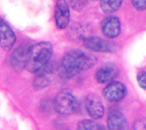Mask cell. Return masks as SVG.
<instances>
[{"mask_svg":"<svg viewBox=\"0 0 146 130\" xmlns=\"http://www.w3.org/2000/svg\"><path fill=\"white\" fill-rule=\"evenodd\" d=\"M108 130H129V123L126 117L120 110L111 109L107 115Z\"/></svg>","mask_w":146,"mask_h":130,"instance_id":"cell-12","label":"cell"},{"mask_svg":"<svg viewBox=\"0 0 146 130\" xmlns=\"http://www.w3.org/2000/svg\"><path fill=\"white\" fill-rule=\"evenodd\" d=\"M127 95V87L120 81H114L108 83L102 90V96L108 102L117 103L122 101Z\"/></svg>","mask_w":146,"mask_h":130,"instance_id":"cell-5","label":"cell"},{"mask_svg":"<svg viewBox=\"0 0 146 130\" xmlns=\"http://www.w3.org/2000/svg\"><path fill=\"white\" fill-rule=\"evenodd\" d=\"M55 70V64L53 61H50L46 66H44L38 72H36V75L33 80V86L36 89H43L49 86V84L52 81V77L54 75Z\"/></svg>","mask_w":146,"mask_h":130,"instance_id":"cell-8","label":"cell"},{"mask_svg":"<svg viewBox=\"0 0 146 130\" xmlns=\"http://www.w3.org/2000/svg\"><path fill=\"white\" fill-rule=\"evenodd\" d=\"M29 48V44L22 43L13 51L10 58V65L14 70L21 72L23 68H25Z\"/></svg>","mask_w":146,"mask_h":130,"instance_id":"cell-6","label":"cell"},{"mask_svg":"<svg viewBox=\"0 0 146 130\" xmlns=\"http://www.w3.org/2000/svg\"><path fill=\"white\" fill-rule=\"evenodd\" d=\"M53 107L58 115H70L78 109V101L69 90H62L56 95L53 101Z\"/></svg>","mask_w":146,"mask_h":130,"instance_id":"cell-3","label":"cell"},{"mask_svg":"<svg viewBox=\"0 0 146 130\" xmlns=\"http://www.w3.org/2000/svg\"><path fill=\"white\" fill-rule=\"evenodd\" d=\"M53 44L49 41H41L30 45L25 68L27 72L36 74L51 61Z\"/></svg>","mask_w":146,"mask_h":130,"instance_id":"cell-2","label":"cell"},{"mask_svg":"<svg viewBox=\"0 0 146 130\" xmlns=\"http://www.w3.org/2000/svg\"><path fill=\"white\" fill-rule=\"evenodd\" d=\"M119 75V68L114 63H105L96 72V80L100 84H108L114 81Z\"/></svg>","mask_w":146,"mask_h":130,"instance_id":"cell-7","label":"cell"},{"mask_svg":"<svg viewBox=\"0 0 146 130\" xmlns=\"http://www.w3.org/2000/svg\"><path fill=\"white\" fill-rule=\"evenodd\" d=\"M96 62V58L91 54L81 50H71L62 58L56 70L62 79H70L94 67Z\"/></svg>","mask_w":146,"mask_h":130,"instance_id":"cell-1","label":"cell"},{"mask_svg":"<svg viewBox=\"0 0 146 130\" xmlns=\"http://www.w3.org/2000/svg\"><path fill=\"white\" fill-rule=\"evenodd\" d=\"M77 130H106V128L95 120L83 119L77 124Z\"/></svg>","mask_w":146,"mask_h":130,"instance_id":"cell-14","label":"cell"},{"mask_svg":"<svg viewBox=\"0 0 146 130\" xmlns=\"http://www.w3.org/2000/svg\"><path fill=\"white\" fill-rule=\"evenodd\" d=\"M133 130H146V117H138L133 125Z\"/></svg>","mask_w":146,"mask_h":130,"instance_id":"cell-16","label":"cell"},{"mask_svg":"<svg viewBox=\"0 0 146 130\" xmlns=\"http://www.w3.org/2000/svg\"><path fill=\"white\" fill-rule=\"evenodd\" d=\"M133 5L137 11L146 10V0H137V1H131Z\"/></svg>","mask_w":146,"mask_h":130,"instance_id":"cell-19","label":"cell"},{"mask_svg":"<svg viewBox=\"0 0 146 130\" xmlns=\"http://www.w3.org/2000/svg\"><path fill=\"white\" fill-rule=\"evenodd\" d=\"M55 22L58 28L64 29L70 22V8L66 1H58L55 9Z\"/></svg>","mask_w":146,"mask_h":130,"instance_id":"cell-10","label":"cell"},{"mask_svg":"<svg viewBox=\"0 0 146 130\" xmlns=\"http://www.w3.org/2000/svg\"><path fill=\"white\" fill-rule=\"evenodd\" d=\"M123 1H101L100 3V9L105 14H112L119 10Z\"/></svg>","mask_w":146,"mask_h":130,"instance_id":"cell-15","label":"cell"},{"mask_svg":"<svg viewBox=\"0 0 146 130\" xmlns=\"http://www.w3.org/2000/svg\"><path fill=\"white\" fill-rule=\"evenodd\" d=\"M83 44L87 49L100 53H113L117 50L115 43L109 40L100 38L98 36H87L83 39Z\"/></svg>","mask_w":146,"mask_h":130,"instance_id":"cell-4","label":"cell"},{"mask_svg":"<svg viewBox=\"0 0 146 130\" xmlns=\"http://www.w3.org/2000/svg\"><path fill=\"white\" fill-rule=\"evenodd\" d=\"M16 34L13 29L3 19L0 18V47L3 50L9 51L16 42Z\"/></svg>","mask_w":146,"mask_h":130,"instance_id":"cell-13","label":"cell"},{"mask_svg":"<svg viewBox=\"0 0 146 130\" xmlns=\"http://www.w3.org/2000/svg\"><path fill=\"white\" fill-rule=\"evenodd\" d=\"M87 4H88V2L87 1H71L70 3H68V5L71 7L73 10L81 11L82 9L87 5Z\"/></svg>","mask_w":146,"mask_h":130,"instance_id":"cell-18","label":"cell"},{"mask_svg":"<svg viewBox=\"0 0 146 130\" xmlns=\"http://www.w3.org/2000/svg\"><path fill=\"white\" fill-rule=\"evenodd\" d=\"M100 27L102 34L107 38H116L121 34V22L115 16H107L101 21Z\"/></svg>","mask_w":146,"mask_h":130,"instance_id":"cell-11","label":"cell"},{"mask_svg":"<svg viewBox=\"0 0 146 130\" xmlns=\"http://www.w3.org/2000/svg\"><path fill=\"white\" fill-rule=\"evenodd\" d=\"M138 85L142 89L146 90V72L145 70H139L137 72V76H136Z\"/></svg>","mask_w":146,"mask_h":130,"instance_id":"cell-17","label":"cell"},{"mask_svg":"<svg viewBox=\"0 0 146 130\" xmlns=\"http://www.w3.org/2000/svg\"><path fill=\"white\" fill-rule=\"evenodd\" d=\"M87 113L94 119H100L104 115V106L100 98L96 94H89L85 99Z\"/></svg>","mask_w":146,"mask_h":130,"instance_id":"cell-9","label":"cell"}]
</instances>
